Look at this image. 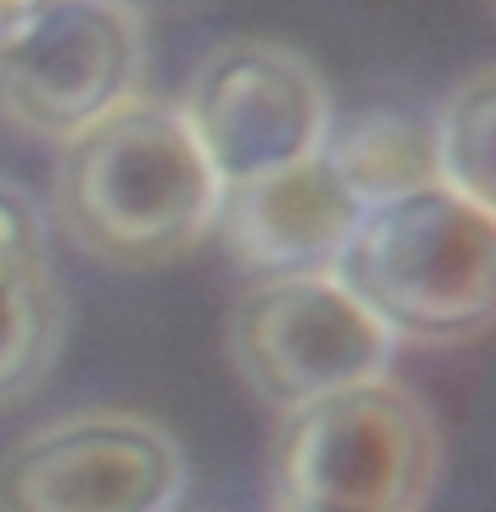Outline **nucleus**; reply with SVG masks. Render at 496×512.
I'll return each mask as SVG.
<instances>
[{"label":"nucleus","mask_w":496,"mask_h":512,"mask_svg":"<svg viewBox=\"0 0 496 512\" xmlns=\"http://www.w3.org/2000/svg\"><path fill=\"white\" fill-rule=\"evenodd\" d=\"M54 214L107 267H166L219 235L224 182L176 102L134 96L59 144Z\"/></svg>","instance_id":"obj_1"},{"label":"nucleus","mask_w":496,"mask_h":512,"mask_svg":"<svg viewBox=\"0 0 496 512\" xmlns=\"http://www.w3.org/2000/svg\"><path fill=\"white\" fill-rule=\"evenodd\" d=\"M336 278L374 310L395 347H470L496 331V219L443 182L422 187L368 208Z\"/></svg>","instance_id":"obj_2"},{"label":"nucleus","mask_w":496,"mask_h":512,"mask_svg":"<svg viewBox=\"0 0 496 512\" xmlns=\"http://www.w3.org/2000/svg\"><path fill=\"white\" fill-rule=\"evenodd\" d=\"M438 470V422L395 379L288 411L272 443L278 507L304 512H427Z\"/></svg>","instance_id":"obj_3"},{"label":"nucleus","mask_w":496,"mask_h":512,"mask_svg":"<svg viewBox=\"0 0 496 512\" xmlns=\"http://www.w3.org/2000/svg\"><path fill=\"white\" fill-rule=\"evenodd\" d=\"M240 384L272 411H299L310 400L390 379L395 336L336 272L256 278L224 320Z\"/></svg>","instance_id":"obj_4"},{"label":"nucleus","mask_w":496,"mask_h":512,"mask_svg":"<svg viewBox=\"0 0 496 512\" xmlns=\"http://www.w3.org/2000/svg\"><path fill=\"white\" fill-rule=\"evenodd\" d=\"M176 112L224 192L320 160L336 123L326 75L278 38H224L187 75Z\"/></svg>","instance_id":"obj_5"},{"label":"nucleus","mask_w":496,"mask_h":512,"mask_svg":"<svg viewBox=\"0 0 496 512\" xmlns=\"http://www.w3.org/2000/svg\"><path fill=\"white\" fill-rule=\"evenodd\" d=\"M187 448L155 416L86 406L0 454V512H176Z\"/></svg>","instance_id":"obj_6"},{"label":"nucleus","mask_w":496,"mask_h":512,"mask_svg":"<svg viewBox=\"0 0 496 512\" xmlns=\"http://www.w3.org/2000/svg\"><path fill=\"white\" fill-rule=\"evenodd\" d=\"M144 59L134 0H48L0 54V123L70 144L144 91Z\"/></svg>","instance_id":"obj_7"},{"label":"nucleus","mask_w":496,"mask_h":512,"mask_svg":"<svg viewBox=\"0 0 496 512\" xmlns=\"http://www.w3.org/2000/svg\"><path fill=\"white\" fill-rule=\"evenodd\" d=\"M363 208L347 198L326 160H304L262 182L224 192L219 235L246 278H294L336 272Z\"/></svg>","instance_id":"obj_8"},{"label":"nucleus","mask_w":496,"mask_h":512,"mask_svg":"<svg viewBox=\"0 0 496 512\" xmlns=\"http://www.w3.org/2000/svg\"><path fill=\"white\" fill-rule=\"evenodd\" d=\"M320 160L336 171L347 198L363 208L411 198L422 187H438V134L432 112L411 107H363L331 123V139Z\"/></svg>","instance_id":"obj_9"},{"label":"nucleus","mask_w":496,"mask_h":512,"mask_svg":"<svg viewBox=\"0 0 496 512\" xmlns=\"http://www.w3.org/2000/svg\"><path fill=\"white\" fill-rule=\"evenodd\" d=\"M64 288L54 262H0V406L27 400L64 352Z\"/></svg>","instance_id":"obj_10"},{"label":"nucleus","mask_w":496,"mask_h":512,"mask_svg":"<svg viewBox=\"0 0 496 512\" xmlns=\"http://www.w3.org/2000/svg\"><path fill=\"white\" fill-rule=\"evenodd\" d=\"M438 182L496 219V64L464 75L432 112Z\"/></svg>","instance_id":"obj_11"},{"label":"nucleus","mask_w":496,"mask_h":512,"mask_svg":"<svg viewBox=\"0 0 496 512\" xmlns=\"http://www.w3.org/2000/svg\"><path fill=\"white\" fill-rule=\"evenodd\" d=\"M48 256V214L22 182L0 176V262H43Z\"/></svg>","instance_id":"obj_12"},{"label":"nucleus","mask_w":496,"mask_h":512,"mask_svg":"<svg viewBox=\"0 0 496 512\" xmlns=\"http://www.w3.org/2000/svg\"><path fill=\"white\" fill-rule=\"evenodd\" d=\"M43 6H48V0H0V54H6L16 38H22V27L38 16Z\"/></svg>","instance_id":"obj_13"},{"label":"nucleus","mask_w":496,"mask_h":512,"mask_svg":"<svg viewBox=\"0 0 496 512\" xmlns=\"http://www.w3.org/2000/svg\"><path fill=\"white\" fill-rule=\"evenodd\" d=\"M278 512H304V507H278Z\"/></svg>","instance_id":"obj_14"}]
</instances>
